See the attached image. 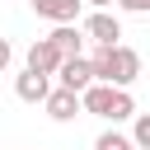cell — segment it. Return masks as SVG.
Masks as SVG:
<instances>
[{"mask_svg":"<svg viewBox=\"0 0 150 150\" xmlns=\"http://www.w3.org/2000/svg\"><path fill=\"white\" fill-rule=\"evenodd\" d=\"M117 89H127V84H108V80H94L80 98H84V112H94V117H103V122H112V103H117Z\"/></svg>","mask_w":150,"mask_h":150,"instance_id":"5b68a950","label":"cell"},{"mask_svg":"<svg viewBox=\"0 0 150 150\" xmlns=\"http://www.w3.org/2000/svg\"><path fill=\"white\" fill-rule=\"evenodd\" d=\"M23 61H28L33 70H47V75H56L66 56H61V47H56L52 38H33V42H28V56H23Z\"/></svg>","mask_w":150,"mask_h":150,"instance_id":"52a82bcc","label":"cell"},{"mask_svg":"<svg viewBox=\"0 0 150 150\" xmlns=\"http://www.w3.org/2000/svg\"><path fill=\"white\" fill-rule=\"evenodd\" d=\"M47 38L61 47V56H84V28L80 23H56Z\"/></svg>","mask_w":150,"mask_h":150,"instance_id":"9c48e42d","label":"cell"},{"mask_svg":"<svg viewBox=\"0 0 150 150\" xmlns=\"http://www.w3.org/2000/svg\"><path fill=\"white\" fill-rule=\"evenodd\" d=\"M84 5H89V9H112L117 0H84Z\"/></svg>","mask_w":150,"mask_h":150,"instance_id":"5bb4252c","label":"cell"},{"mask_svg":"<svg viewBox=\"0 0 150 150\" xmlns=\"http://www.w3.org/2000/svg\"><path fill=\"white\" fill-rule=\"evenodd\" d=\"M9 61H14V47H9V38H0V70H9Z\"/></svg>","mask_w":150,"mask_h":150,"instance_id":"4fadbf2b","label":"cell"},{"mask_svg":"<svg viewBox=\"0 0 150 150\" xmlns=\"http://www.w3.org/2000/svg\"><path fill=\"white\" fill-rule=\"evenodd\" d=\"M47 117L52 122H75L80 112H84V98H80V89H66V84H56L52 94H47Z\"/></svg>","mask_w":150,"mask_h":150,"instance_id":"3957f363","label":"cell"},{"mask_svg":"<svg viewBox=\"0 0 150 150\" xmlns=\"http://www.w3.org/2000/svg\"><path fill=\"white\" fill-rule=\"evenodd\" d=\"M127 150H141V145H136V141H131V145H127Z\"/></svg>","mask_w":150,"mask_h":150,"instance_id":"9a60e30c","label":"cell"},{"mask_svg":"<svg viewBox=\"0 0 150 150\" xmlns=\"http://www.w3.org/2000/svg\"><path fill=\"white\" fill-rule=\"evenodd\" d=\"M28 5L38 19H52V23H75L84 9V0H28Z\"/></svg>","mask_w":150,"mask_h":150,"instance_id":"ba28073f","label":"cell"},{"mask_svg":"<svg viewBox=\"0 0 150 150\" xmlns=\"http://www.w3.org/2000/svg\"><path fill=\"white\" fill-rule=\"evenodd\" d=\"M131 141H136L141 150H150V112H136V117H131Z\"/></svg>","mask_w":150,"mask_h":150,"instance_id":"30bf717a","label":"cell"},{"mask_svg":"<svg viewBox=\"0 0 150 150\" xmlns=\"http://www.w3.org/2000/svg\"><path fill=\"white\" fill-rule=\"evenodd\" d=\"M94 75L108 80V84H136L141 80V52L127 47V42H112V47H98L94 56Z\"/></svg>","mask_w":150,"mask_h":150,"instance_id":"6da1fadb","label":"cell"},{"mask_svg":"<svg viewBox=\"0 0 150 150\" xmlns=\"http://www.w3.org/2000/svg\"><path fill=\"white\" fill-rule=\"evenodd\" d=\"M56 80H61L66 89H80V94H84L98 75H94V61H89V56H66L61 70H56Z\"/></svg>","mask_w":150,"mask_h":150,"instance_id":"8992f818","label":"cell"},{"mask_svg":"<svg viewBox=\"0 0 150 150\" xmlns=\"http://www.w3.org/2000/svg\"><path fill=\"white\" fill-rule=\"evenodd\" d=\"M117 9H127V14H150V0H117Z\"/></svg>","mask_w":150,"mask_h":150,"instance_id":"7c38bea8","label":"cell"},{"mask_svg":"<svg viewBox=\"0 0 150 150\" xmlns=\"http://www.w3.org/2000/svg\"><path fill=\"white\" fill-rule=\"evenodd\" d=\"M80 28H84V38H89L94 47H112V42H122V19H117L112 9H89V19H84Z\"/></svg>","mask_w":150,"mask_h":150,"instance_id":"7a4b0ae2","label":"cell"},{"mask_svg":"<svg viewBox=\"0 0 150 150\" xmlns=\"http://www.w3.org/2000/svg\"><path fill=\"white\" fill-rule=\"evenodd\" d=\"M127 145H131V141H127L117 127H112V131H103V136L94 141V150H127Z\"/></svg>","mask_w":150,"mask_h":150,"instance_id":"8fae6325","label":"cell"},{"mask_svg":"<svg viewBox=\"0 0 150 150\" xmlns=\"http://www.w3.org/2000/svg\"><path fill=\"white\" fill-rule=\"evenodd\" d=\"M14 94H19L23 103H47V94H52V75H47V70L23 66V70L14 75Z\"/></svg>","mask_w":150,"mask_h":150,"instance_id":"277c9868","label":"cell"}]
</instances>
